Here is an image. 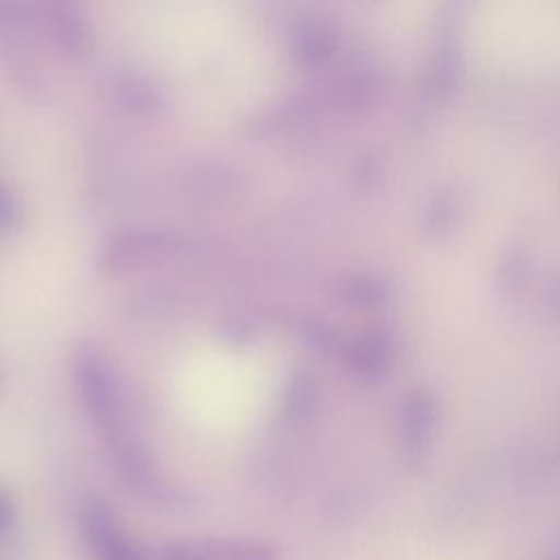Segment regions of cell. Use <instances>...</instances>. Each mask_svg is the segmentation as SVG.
Masks as SVG:
<instances>
[{
	"instance_id": "cell-7",
	"label": "cell",
	"mask_w": 560,
	"mask_h": 560,
	"mask_svg": "<svg viewBox=\"0 0 560 560\" xmlns=\"http://www.w3.org/2000/svg\"><path fill=\"white\" fill-rule=\"evenodd\" d=\"M217 339L236 352L258 346L267 332V317L258 311H230L217 319Z\"/></svg>"
},
{
	"instance_id": "cell-10",
	"label": "cell",
	"mask_w": 560,
	"mask_h": 560,
	"mask_svg": "<svg viewBox=\"0 0 560 560\" xmlns=\"http://www.w3.org/2000/svg\"><path fill=\"white\" fill-rule=\"evenodd\" d=\"M18 217V206L13 203L9 192L0 188V234H11L20 221Z\"/></svg>"
},
{
	"instance_id": "cell-4",
	"label": "cell",
	"mask_w": 560,
	"mask_h": 560,
	"mask_svg": "<svg viewBox=\"0 0 560 560\" xmlns=\"http://www.w3.org/2000/svg\"><path fill=\"white\" fill-rule=\"evenodd\" d=\"M77 529L92 560H155V553L129 534L116 510L98 494L81 501Z\"/></svg>"
},
{
	"instance_id": "cell-5",
	"label": "cell",
	"mask_w": 560,
	"mask_h": 560,
	"mask_svg": "<svg viewBox=\"0 0 560 560\" xmlns=\"http://www.w3.org/2000/svg\"><path fill=\"white\" fill-rule=\"evenodd\" d=\"M155 560H282L276 542L262 538H175L158 547Z\"/></svg>"
},
{
	"instance_id": "cell-9",
	"label": "cell",
	"mask_w": 560,
	"mask_h": 560,
	"mask_svg": "<svg viewBox=\"0 0 560 560\" xmlns=\"http://www.w3.org/2000/svg\"><path fill=\"white\" fill-rule=\"evenodd\" d=\"M18 523V501L9 486L0 483V542H9L15 534Z\"/></svg>"
},
{
	"instance_id": "cell-6",
	"label": "cell",
	"mask_w": 560,
	"mask_h": 560,
	"mask_svg": "<svg viewBox=\"0 0 560 560\" xmlns=\"http://www.w3.org/2000/svg\"><path fill=\"white\" fill-rule=\"evenodd\" d=\"M317 407H319L317 378L304 368H298L291 374H287L280 389V398H278L280 416L291 424H304L317 413Z\"/></svg>"
},
{
	"instance_id": "cell-1",
	"label": "cell",
	"mask_w": 560,
	"mask_h": 560,
	"mask_svg": "<svg viewBox=\"0 0 560 560\" xmlns=\"http://www.w3.org/2000/svg\"><path fill=\"white\" fill-rule=\"evenodd\" d=\"M98 435L107 466L120 486L138 501L164 514H190L199 505L197 492L162 470L155 453L129 422Z\"/></svg>"
},
{
	"instance_id": "cell-2",
	"label": "cell",
	"mask_w": 560,
	"mask_h": 560,
	"mask_svg": "<svg viewBox=\"0 0 560 560\" xmlns=\"http://www.w3.org/2000/svg\"><path fill=\"white\" fill-rule=\"evenodd\" d=\"M70 385L88 422L98 431L127 422L122 381L112 359L94 343L81 341L70 354Z\"/></svg>"
},
{
	"instance_id": "cell-8",
	"label": "cell",
	"mask_w": 560,
	"mask_h": 560,
	"mask_svg": "<svg viewBox=\"0 0 560 560\" xmlns=\"http://www.w3.org/2000/svg\"><path fill=\"white\" fill-rule=\"evenodd\" d=\"M291 335L306 348L319 354H339L343 341L339 335L322 319L311 315H295L289 319Z\"/></svg>"
},
{
	"instance_id": "cell-11",
	"label": "cell",
	"mask_w": 560,
	"mask_h": 560,
	"mask_svg": "<svg viewBox=\"0 0 560 560\" xmlns=\"http://www.w3.org/2000/svg\"><path fill=\"white\" fill-rule=\"evenodd\" d=\"M7 392H9V370L0 359V402L7 398Z\"/></svg>"
},
{
	"instance_id": "cell-3",
	"label": "cell",
	"mask_w": 560,
	"mask_h": 560,
	"mask_svg": "<svg viewBox=\"0 0 560 560\" xmlns=\"http://www.w3.org/2000/svg\"><path fill=\"white\" fill-rule=\"evenodd\" d=\"M184 249L182 238L160 230H122L112 234L98 252V269L109 278L160 267Z\"/></svg>"
}]
</instances>
